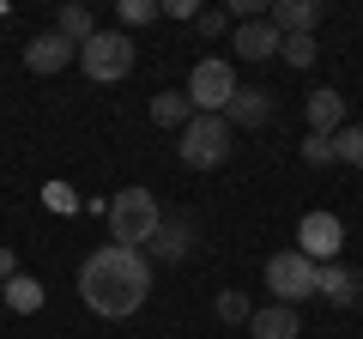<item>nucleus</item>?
I'll return each mask as SVG.
<instances>
[{
  "instance_id": "1",
  "label": "nucleus",
  "mask_w": 363,
  "mask_h": 339,
  "mask_svg": "<svg viewBox=\"0 0 363 339\" xmlns=\"http://www.w3.org/2000/svg\"><path fill=\"white\" fill-rule=\"evenodd\" d=\"M79 297H85L91 315L121 321V315H133L152 297V261H145L140 248H121V243L91 248L85 267H79Z\"/></svg>"
},
{
  "instance_id": "2",
  "label": "nucleus",
  "mask_w": 363,
  "mask_h": 339,
  "mask_svg": "<svg viewBox=\"0 0 363 339\" xmlns=\"http://www.w3.org/2000/svg\"><path fill=\"white\" fill-rule=\"evenodd\" d=\"M104 218H109V243L140 248V243H152V236H157L164 212H157V194H152V188H121V194L109 200Z\"/></svg>"
},
{
  "instance_id": "3",
  "label": "nucleus",
  "mask_w": 363,
  "mask_h": 339,
  "mask_svg": "<svg viewBox=\"0 0 363 339\" xmlns=\"http://www.w3.org/2000/svg\"><path fill=\"white\" fill-rule=\"evenodd\" d=\"M182 164L188 170H218L224 157H230V121L224 116H194L188 128H182Z\"/></svg>"
},
{
  "instance_id": "4",
  "label": "nucleus",
  "mask_w": 363,
  "mask_h": 339,
  "mask_svg": "<svg viewBox=\"0 0 363 339\" xmlns=\"http://www.w3.org/2000/svg\"><path fill=\"white\" fill-rule=\"evenodd\" d=\"M236 97V73L230 61H218V55H206V61H194V73H188V104H194V116H224Z\"/></svg>"
},
{
  "instance_id": "5",
  "label": "nucleus",
  "mask_w": 363,
  "mask_h": 339,
  "mask_svg": "<svg viewBox=\"0 0 363 339\" xmlns=\"http://www.w3.org/2000/svg\"><path fill=\"white\" fill-rule=\"evenodd\" d=\"M79 61H85V79H97V85L128 79V73H133V43H128V30H97V37L79 49Z\"/></svg>"
},
{
  "instance_id": "6",
  "label": "nucleus",
  "mask_w": 363,
  "mask_h": 339,
  "mask_svg": "<svg viewBox=\"0 0 363 339\" xmlns=\"http://www.w3.org/2000/svg\"><path fill=\"white\" fill-rule=\"evenodd\" d=\"M267 291H272V303H291V309H297L303 297H315V261L297 255V248L272 255L267 261Z\"/></svg>"
},
{
  "instance_id": "7",
  "label": "nucleus",
  "mask_w": 363,
  "mask_h": 339,
  "mask_svg": "<svg viewBox=\"0 0 363 339\" xmlns=\"http://www.w3.org/2000/svg\"><path fill=\"white\" fill-rule=\"evenodd\" d=\"M339 248H345V224H339L333 212H309V218L297 224V255H309L315 267L339 261Z\"/></svg>"
},
{
  "instance_id": "8",
  "label": "nucleus",
  "mask_w": 363,
  "mask_h": 339,
  "mask_svg": "<svg viewBox=\"0 0 363 339\" xmlns=\"http://www.w3.org/2000/svg\"><path fill=\"white\" fill-rule=\"evenodd\" d=\"M73 61H79V49L61 37V30H43V37L25 43V67L30 73H61V67H73Z\"/></svg>"
},
{
  "instance_id": "9",
  "label": "nucleus",
  "mask_w": 363,
  "mask_h": 339,
  "mask_svg": "<svg viewBox=\"0 0 363 339\" xmlns=\"http://www.w3.org/2000/svg\"><path fill=\"white\" fill-rule=\"evenodd\" d=\"M230 49L242 55V61H267V55L285 49V37H279V25H272V18H248V25H236Z\"/></svg>"
},
{
  "instance_id": "10",
  "label": "nucleus",
  "mask_w": 363,
  "mask_h": 339,
  "mask_svg": "<svg viewBox=\"0 0 363 339\" xmlns=\"http://www.w3.org/2000/svg\"><path fill=\"white\" fill-rule=\"evenodd\" d=\"M321 0H279V6H272V25H279V37H315V25H321Z\"/></svg>"
},
{
  "instance_id": "11",
  "label": "nucleus",
  "mask_w": 363,
  "mask_h": 339,
  "mask_svg": "<svg viewBox=\"0 0 363 339\" xmlns=\"http://www.w3.org/2000/svg\"><path fill=\"white\" fill-rule=\"evenodd\" d=\"M267 116H272V91H260V85H236L224 121H230V128H267Z\"/></svg>"
},
{
  "instance_id": "12",
  "label": "nucleus",
  "mask_w": 363,
  "mask_h": 339,
  "mask_svg": "<svg viewBox=\"0 0 363 339\" xmlns=\"http://www.w3.org/2000/svg\"><path fill=\"white\" fill-rule=\"evenodd\" d=\"M248 333H255V339H297L303 333V315L291 309V303H267V309L248 315Z\"/></svg>"
},
{
  "instance_id": "13",
  "label": "nucleus",
  "mask_w": 363,
  "mask_h": 339,
  "mask_svg": "<svg viewBox=\"0 0 363 339\" xmlns=\"http://www.w3.org/2000/svg\"><path fill=\"white\" fill-rule=\"evenodd\" d=\"M315 297H327L333 309H351V303H357V273H351V267H339V261L315 267Z\"/></svg>"
},
{
  "instance_id": "14",
  "label": "nucleus",
  "mask_w": 363,
  "mask_h": 339,
  "mask_svg": "<svg viewBox=\"0 0 363 339\" xmlns=\"http://www.w3.org/2000/svg\"><path fill=\"white\" fill-rule=\"evenodd\" d=\"M339 128H345V97H339L333 85H321V91H309V133H321V140H333Z\"/></svg>"
},
{
  "instance_id": "15",
  "label": "nucleus",
  "mask_w": 363,
  "mask_h": 339,
  "mask_svg": "<svg viewBox=\"0 0 363 339\" xmlns=\"http://www.w3.org/2000/svg\"><path fill=\"white\" fill-rule=\"evenodd\" d=\"M188 248H194V224H188V218H164V224H157V236H152L157 261H182Z\"/></svg>"
},
{
  "instance_id": "16",
  "label": "nucleus",
  "mask_w": 363,
  "mask_h": 339,
  "mask_svg": "<svg viewBox=\"0 0 363 339\" xmlns=\"http://www.w3.org/2000/svg\"><path fill=\"white\" fill-rule=\"evenodd\" d=\"M152 121L157 128H188V121H194V104H188L182 91H157L152 97Z\"/></svg>"
},
{
  "instance_id": "17",
  "label": "nucleus",
  "mask_w": 363,
  "mask_h": 339,
  "mask_svg": "<svg viewBox=\"0 0 363 339\" xmlns=\"http://www.w3.org/2000/svg\"><path fill=\"white\" fill-rule=\"evenodd\" d=\"M55 30H61V37L73 43V49H85V43L97 37V25H91V13H85V6H61V13H55Z\"/></svg>"
},
{
  "instance_id": "18",
  "label": "nucleus",
  "mask_w": 363,
  "mask_h": 339,
  "mask_svg": "<svg viewBox=\"0 0 363 339\" xmlns=\"http://www.w3.org/2000/svg\"><path fill=\"white\" fill-rule=\"evenodd\" d=\"M6 309L13 315H37L43 309V279H25V273L6 279Z\"/></svg>"
},
{
  "instance_id": "19",
  "label": "nucleus",
  "mask_w": 363,
  "mask_h": 339,
  "mask_svg": "<svg viewBox=\"0 0 363 339\" xmlns=\"http://www.w3.org/2000/svg\"><path fill=\"white\" fill-rule=\"evenodd\" d=\"M212 315H218L224 327H236V321H248V315H255V303H248L242 291H218V297H212Z\"/></svg>"
},
{
  "instance_id": "20",
  "label": "nucleus",
  "mask_w": 363,
  "mask_h": 339,
  "mask_svg": "<svg viewBox=\"0 0 363 339\" xmlns=\"http://www.w3.org/2000/svg\"><path fill=\"white\" fill-rule=\"evenodd\" d=\"M333 157L363 170V128H339V133H333Z\"/></svg>"
},
{
  "instance_id": "21",
  "label": "nucleus",
  "mask_w": 363,
  "mask_h": 339,
  "mask_svg": "<svg viewBox=\"0 0 363 339\" xmlns=\"http://www.w3.org/2000/svg\"><path fill=\"white\" fill-rule=\"evenodd\" d=\"M116 13H121V25H152V18H157V0H121Z\"/></svg>"
},
{
  "instance_id": "22",
  "label": "nucleus",
  "mask_w": 363,
  "mask_h": 339,
  "mask_svg": "<svg viewBox=\"0 0 363 339\" xmlns=\"http://www.w3.org/2000/svg\"><path fill=\"white\" fill-rule=\"evenodd\" d=\"M285 61L291 67H315V37H285Z\"/></svg>"
},
{
  "instance_id": "23",
  "label": "nucleus",
  "mask_w": 363,
  "mask_h": 339,
  "mask_svg": "<svg viewBox=\"0 0 363 339\" xmlns=\"http://www.w3.org/2000/svg\"><path fill=\"white\" fill-rule=\"evenodd\" d=\"M303 164H333V140L309 133V140H303Z\"/></svg>"
},
{
  "instance_id": "24",
  "label": "nucleus",
  "mask_w": 363,
  "mask_h": 339,
  "mask_svg": "<svg viewBox=\"0 0 363 339\" xmlns=\"http://www.w3.org/2000/svg\"><path fill=\"white\" fill-rule=\"evenodd\" d=\"M157 18H200L194 0H157Z\"/></svg>"
},
{
  "instance_id": "25",
  "label": "nucleus",
  "mask_w": 363,
  "mask_h": 339,
  "mask_svg": "<svg viewBox=\"0 0 363 339\" xmlns=\"http://www.w3.org/2000/svg\"><path fill=\"white\" fill-rule=\"evenodd\" d=\"M194 25H200V37H224V25H230V13H200Z\"/></svg>"
},
{
  "instance_id": "26",
  "label": "nucleus",
  "mask_w": 363,
  "mask_h": 339,
  "mask_svg": "<svg viewBox=\"0 0 363 339\" xmlns=\"http://www.w3.org/2000/svg\"><path fill=\"white\" fill-rule=\"evenodd\" d=\"M49 206H55V212H73V188H61V182H49Z\"/></svg>"
},
{
  "instance_id": "27",
  "label": "nucleus",
  "mask_w": 363,
  "mask_h": 339,
  "mask_svg": "<svg viewBox=\"0 0 363 339\" xmlns=\"http://www.w3.org/2000/svg\"><path fill=\"white\" fill-rule=\"evenodd\" d=\"M6 279H18V255L13 248H0V285H6Z\"/></svg>"
}]
</instances>
